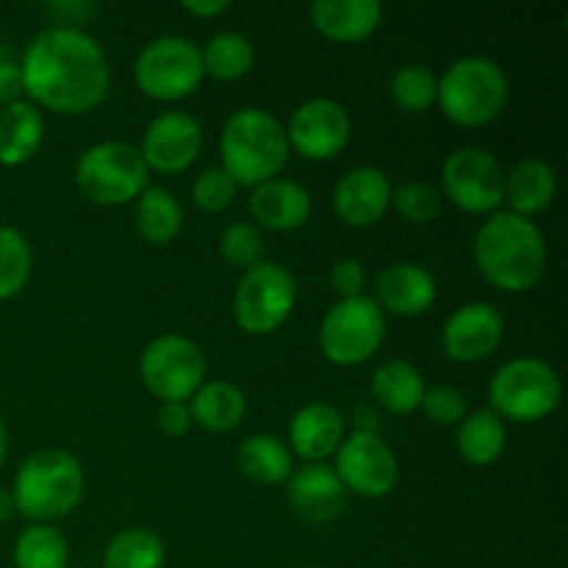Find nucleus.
I'll list each match as a JSON object with an SVG mask.
<instances>
[{
  "mask_svg": "<svg viewBox=\"0 0 568 568\" xmlns=\"http://www.w3.org/2000/svg\"><path fill=\"white\" fill-rule=\"evenodd\" d=\"M20 78L28 103L67 116L98 109L111 89L103 44L75 26L39 31L22 53Z\"/></svg>",
  "mask_w": 568,
  "mask_h": 568,
  "instance_id": "nucleus-1",
  "label": "nucleus"
},
{
  "mask_svg": "<svg viewBox=\"0 0 568 568\" xmlns=\"http://www.w3.org/2000/svg\"><path fill=\"white\" fill-rule=\"evenodd\" d=\"M475 264L499 292H530L547 275V239L532 220L494 211L475 236Z\"/></svg>",
  "mask_w": 568,
  "mask_h": 568,
  "instance_id": "nucleus-2",
  "label": "nucleus"
},
{
  "mask_svg": "<svg viewBox=\"0 0 568 568\" xmlns=\"http://www.w3.org/2000/svg\"><path fill=\"white\" fill-rule=\"evenodd\" d=\"M220 155L222 170L236 181V186H261L272 178H281L286 166V128L272 111L244 105L222 125Z\"/></svg>",
  "mask_w": 568,
  "mask_h": 568,
  "instance_id": "nucleus-3",
  "label": "nucleus"
},
{
  "mask_svg": "<svg viewBox=\"0 0 568 568\" xmlns=\"http://www.w3.org/2000/svg\"><path fill=\"white\" fill-rule=\"evenodd\" d=\"M87 475L81 460L67 449H39L28 455L14 475L17 514L33 525H53L81 505Z\"/></svg>",
  "mask_w": 568,
  "mask_h": 568,
  "instance_id": "nucleus-4",
  "label": "nucleus"
},
{
  "mask_svg": "<svg viewBox=\"0 0 568 568\" xmlns=\"http://www.w3.org/2000/svg\"><path fill=\"white\" fill-rule=\"evenodd\" d=\"M508 75L486 55H464L438 78V109L460 128H483L508 105Z\"/></svg>",
  "mask_w": 568,
  "mask_h": 568,
  "instance_id": "nucleus-5",
  "label": "nucleus"
},
{
  "mask_svg": "<svg viewBox=\"0 0 568 568\" xmlns=\"http://www.w3.org/2000/svg\"><path fill=\"white\" fill-rule=\"evenodd\" d=\"M564 383L555 366L541 358H514L494 372L488 383V408L503 422L536 425L558 410Z\"/></svg>",
  "mask_w": 568,
  "mask_h": 568,
  "instance_id": "nucleus-6",
  "label": "nucleus"
},
{
  "mask_svg": "<svg viewBox=\"0 0 568 568\" xmlns=\"http://www.w3.org/2000/svg\"><path fill=\"white\" fill-rule=\"evenodd\" d=\"M148 172L139 148L125 142H98L78 159L75 186L94 205L116 209L136 200L150 186Z\"/></svg>",
  "mask_w": 568,
  "mask_h": 568,
  "instance_id": "nucleus-7",
  "label": "nucleus"
},
{
  "mask_svg": "<svg viewBox=\"0 0 568 568\" xmlns=\"http://www.w3.org/2000/svg\"><path fill=\"white\" fill-rule=\"evenodd\" d=\"M205 70L200 48L186 37H155L139 50L133 61V81L148 98L172 103L197 92Z\"/></svg>",
  "mask_w": 568,
  "mask_h": 568,
  "instance_id": "nucleus-8",
  "label": "nucleus"
},
{
  "mask_svg": "<svg viewBox=\"0 0 568 568\" xmlns=\"http://www.w3.org/2000/svg\"><path fill=\"white\" fill-rule=\"evenodd\" d=\"M320 349L331 364L361 366L381 349L386 338V314L381 305L364 297L338 300L320 322Z\"/></svg>",
  "mask_w": 568,
  "mask_h": 568,
  "instance_id": "nucleus-9",
  "label": "nucleus"
},
{
  "mask_svg": "<svg viewBox=\"0 0 568 568\" xmlns=\"http://www.w3.org/2000/svg\"><path fill=\"white\" fill-rule=\"evenodd\" d=\"M297 305V281L286 266L261 261L247 270L233 294V320L250 336H270L292 316Z\"/></svg>",
  "mask_w": 568,
  "mask_h": 568,
  "instance_id": "nucleus-10",
  "label": "nucleus"
},
{
  "mask_svg": "<svg viewBox=\"0 0 568 568\" xmlns=\"http://www.w3.org/2000/svg\"><path fill=\"white\" fill-rule=\"evenodd\" d=\"M139 377L161 403H189L205 383L203 349L181 333H164L142 349Z\"/></svg>",
  "mask_w": 568,
  "mask_h": 568,
  "instance_id": "nucleus-11",
  "label": "nucleus"
},
{
  "mask_svg": "<svg viewBox=\"0 0 568 568\" xmlns=\"http://www.w3.org/2000/svg\"><path fill=\"white\" fill-rule=\"evenodd\" d=\"M442 186L466 214H494L505 203V166L491 150L458 148L444 161Z\"/></svg>",
  "mask_w": 568,
  "mask_h": 568,
  "instance_id": "nucleus-12",
  "label": "nucleus"
},
{
  "mask_svg": "<svg viewBox=\"0 0 568 568\" xmlns=\"http://www.w3.org/2000/svg\"><path fill=\"white\" fill-rule=\"evenodd\" d=\"M333 471L347 494L364 499H383L399 480V460L394 449L372 430H355L344 436L336 449Z\"/></svg>",
  "mask_w": 568,
  "mask_h": 568,
  "instance_id": "nucleus-13",
  "label": "nucleus"
},
{
  "mask_svg": "<svg viewBox=\"0 0 568 568\" xmlns=\"http://www.w3.org/2000/svg\"><path fill=\"white\" fill-rule=\"evenodd\" d=\"M353 120L338 100L314 98L297 105L288 120V150H297L308 161H331L347 150Z\"/></svg>",
  "mask_w": 568,
  "mask_h": 568,
  "instance_id": "nucleus-14",
  "label": "nucleus"
},
{
  "mask_svg": "<svg viewBox=\"0 0 568 568\" xmlns=\"http://www.w3.org/2000/svg\"><path fill=\"white\" fill-rule=\"evenodd\" d=\"M203 153V125L189 111H164L144 128L142 155L144 166L161 175L186 172Z\"/></svg>",
  "mask_w": 568,
  "mask_h": 568,
  "instance_id": "nucleus-15",
  "label": "nucleus"
},
{
  "mask_svg": "<svg viewBox=\"0 0 568 568\" xmlns=\"http://www.w3.org/2000/svg\"><path fill=\"white\" fill-rule=\"evenodd\" d=\"M505 336L503 311L486 300L460 305L449 314L442 327V347L449 361L458 364H480L491 358Z\"/></svg>",
  "mask_w": 568,
  "mask_h": 568,
  "instance_id": "nucleus-16",
  "label": "nucleus"
},
{
  "mask_svg": "<svg viewBox=\"0 0 568 568\" xmlns=\"http://www.w3.org/2000/svg\"><path fill=\"white\" fill-rule=\"evenodd\" d=\"M392 209V181L377 166H355L333 189V211L349 227H372Z\"/></svg>",
  "mask_w": 568,
  "mask_h": 568,
  "instance_id": "nucleus-17",
  "label": "nucleus"
},
{
  "mask_svg": "<svg viewBox=\"0 0 568 568\" xmlns=\"http://www.w3.org/2000/svg\"><path fill=\"white\" fill-rule=\"evenodd\" d=\"M286 494L294 514L308 521V525L336 521L347 508L349 497L333 466L327 464H305L303 469L292 471Z\"/></svg>",
  "mask_w": 568,
  "mask_h": 568,
  "instance_id": "nucleus-18",
  "label": "nucleus"
},
{
  "mask_svg": "<svg viewBox=\"0 0 568 568\" xmlns=\"http://www.w3.org/2000/svg\"><path fill=\"white\" fill-rule=\"evenodd\" d=\"M438 283L433 272L422 264L399 261L386 266L375 281V303L383 314L422 316L436 305Z\"/></svg>",
  "mask_w": 568,
  "mask_h": 568,
  "instance_id": "nucleus-19",
  "label": "nucleus"
},
{
  "mask_svg": "<svg viewBox=\"0 0 568 568\" xmlns=\"http://www.w3.org/2000/svg\"><path fill=\"white\" fill-rule=\"evenodd\" d=\"M347 436V425L336 405L308 403L288 422V449L305 464H325Z\"/></svg>",
  "mask_w": 568,
  "mask_h": 568,
  "instance_id": "nucleus-20",
  "label": "nucleus"
},
{
  "mask_svg": "<svg viewBox=\"0 0 568 568\" xmlns=\"http://www.w3.org/2000/svg\"><path fill=\"white\" fill-rule=\"evenodd\" d=\"M250 214L258 222L255 227H266L275 233H288L303 227L311 220L314 200L311 192L288 178H272L250 192Z\"/></svg>",
  "mask_w": 568,
  "mask_h": 568,
  "instance_id": "nucleus-21",
  "label": "nucleus"
},
{
  "mask_svg": "<svg viewBox=\"0 0 568 568\" xmlns=\"http://www.w3.org/2000/svg\"><path fill=\"white\" fill-rule=\"evenodd\" d=\"M311 26L331 42L355 44L369 39L383 22L381 0H314Z\"/></svg>",
  "mask_w": 568,
  "mask_h": 568,
  "instance_id": "nucleus-22",
  "label": "nucleus"
},
{
  "mask_svg": "<svg viewBox=\"0 0 568 568\" xmlns=\"http://www.w3.org/2000/svg\"><path fill=\"white\" fill-rule=\"evenodd\" d=\"M555 194H558V175L547 161L525 159L505 172V203L510 214L532 220L552 205Z\"/></svg>",
  "mask_w": 568,
  "mask_h": 568,
  "instance_id": "nucleus-23",
  "label": "nucleus"
},
{
  "mask_svg": "<svg viewBox=\"0 0 568 568\" xmlns=\"http://www.w3.org/2000/svg\"><path fill=\"white\" fill-rule=\"evenodd\" d=\"M44 139L42 111L28 100L0 109V164L22 166L39 153Z\"/></svg>",
  "mask_w": 568,
  "mask_h": 568,
  "instance_id": "nucleus-24",
  "label": "nucleus"
},
{
  "mask_svg": "<svg viewBox=\"0 0 568 568\" xmlns=\"http://www.w3.org/2000/svg\"><path fill=\"white\" fill-rule=\"evenodd\" d=\"M189 414L205 433H231L244 422L247 397L231 381H205L189 399Z\"/></svg>",
  "mask_w": 568,
  "mask_h": 568,
  "instance_id": "nucleus-25",
  "label": "nucleus"
},
{
  "mask_svg": "<svg viewBox=\"0 0 568 568\" xmlns=\"http://www.w3.org/2000/svg\"><path fill=\"white\" fill-rule=\"evenodd\" d=\"M427 386L422 372L403 358H392L381 364L372 375V397L388 414L408 416L419 410Z\"/></svg>",
  "mask_w": 568,
  "mask_h": 568,
  "instance_id": "nucleus-26",
  "label": "nucleus"
},
{
  "mask_svg": "<svg viewBox=\"0 0 568 568\" xmlns=\"http://www.w3.org/2000/svg\"><path fill=\"white\" fill-rule=\"evenodd\" d=\"M236 466L247 480L258 486H281L292 477V449L272 433H255L244 438L236 453Z\"/></svg>",
  "mask_w": 568,
  "mask_h": 568,
  "instance_id": "nucleus-27",
  "label": "nucleus"
},
{
  "mask_svg": "<svg viewBox=\"0 0 568 568\" xmlns=\"http://www.w3.org/2000/svg\"><path fill=\"white\" fill-rule=\"evenodd\" d=\"M508 427L491 408H477L458 425V455L469 466H491L503 458Z\"/></svg>",
  "mask_w": 568,
  "mask_h": 568,
  "instance_id": "nucleus-28",
  "label": "nucleus"
},
{
  "mask_svg": "<svg viewBox=\"0 0 568 568\" xmlns=\"http://www.w3.org/2000/svg\"><path fill=\"white\" fill-rule=\"evenodd\" d=\"M133 225L148 244H170L183 227L181 200L164 186H148L136 197Z\"/></svg>",
  "mask_w": 568,
  "mask_h": 568,
  "instance_id": "nucleus-29",
  "label": "nucleus"
},
{
  "mask_svg": "<svg viewBox=\"0 0 568 568\" xmlns=\"http://www.w3.org/2000/svg\"><path fill=\"white\" fill-rule=\"evenodd\" d=\"M200 59H203L205 75L216 78V81H239L253 72L258 53H255L250 37L239 31H222L200 48Z\"/></svg>",
  "mask_w": 568,
  "mask_h": 568,
  "instance_id": "nucleus-30",
  "label": "nucleus"
},
{
  "mask_svg": "<svg viewBox=\"0 0 568 568\" xmlns=\"http://www.w3.org/2000/svg\"><path fill=\"white\" fill-rule=\"evenodd\" d=\"M164 541L148 527H128L116 532L103 552L105 568H164Z\"/></svg>",
  "mask_w": 568,
  "mask_h": 568,
  "instance_id": "nucleus-31",
  "label": "nucleus"
},
{
  "mask_svg": "<svg viewBox=\"0 0 568 568\" xmlns=\"http://www.w3.org/2000/svg\"><path fill=\"white\" fill-rule=\"evenodd\" d=\"M67 560H70V544L53 525H31L17 536V568H67Z\"/></svg>",
  "mask_w": 568,
  "mask_h": 568,
  "instance_id": "nucleus-32",
  "label": "nucleus"
},
{
  "mask_svg": "<svg viewBox=\"0 0 568 568\" xmlns=\"http://www.w3.org/2000/svg\"><path fill=\"white\" fill-rule=\"evenodd\" d=\"M33 270V250L20 231L0 225V303L26 288Z\"/></svg>",
  "mask_w": 568,
  "mask_h": 568,
  "instance_id": "nucleus-33",
  "label": "nucleus"
},
{
  "mask_svg": "<svg viewBox=\"0 0 568 568\" xmlns=\"http://www.w3.org/2000/svg\"><path fill=\"white\" fill-rule=\"evenodd\" d=\"M388 94L403 111L422 114V111L436 105L438 78L425 64H403L397 67V72L388 81Z\"/></svg>",
  "mask_w": 568,
  "mask_h": 568,
  "instance_id": "nucleus-34",
  "label": "nucleus"
},
{
  "mask_svg": "<svg viewBox=\"0 0 568 568\" xmlns=\"http://www.w3.org/2000/svg\"><path fill=\"white\" fill-rule=\"evenodd\" d=\"M220 253L233 270H253V266H258L264 261V233L253 222H231L220 236Z\"/></svg>",
  "mask_w": 568,
  "mask_h": 568,
  "instance_id": "nucleus-35",
  "label": "nucleus"
},
{
  "mask_svg": "<svg viewBox=\"0 0 568 568\" xmlns=\"http://www.w3.org/2000/svg\"><path fill=\"white\" fill-rule=\"evenodd\" d=\"M392 209L410 225H427L442 214V194L425 181H408L392 189Z\"/></svg>",
  "mask_w": 568,
  "mask_h": 568,
  "instance_id": "nucleus-36",
  "label": "nucleus"
},
{
  "mask_svg": "<svg viewBox=\"0 0 568 568\" xmlns=\"http://www.w3.org/2000/svg\"><path fill=\"white\" fill-rule=\"evenodd\" d=\"M236 181L222 166H209L192 183V200L205 214H220L236 197Z\"/></svg>",
  "mask_w": 568,
  "mask_h": 568,
  "instance_id": "nucleus-37",
  "label": "nucleus"
},
{
  "mask_svg": "<svg viewBox=\"0 0 568 568\" xmlns=\"http://www.w3.org/2000/svg\"><path fill=\"white\" fill-rule=\"evenodd\" d=\"M419 410H425L427 419L438 427H458L464 416L469 414L466 394L455 386H433L422 397Z\"/></svg>",
  "mask_w": 568,
  "mask_h": 568,
  "instance_id": "nucleus-38",
  "label": "nucleus"
},
{
  "mask_svg": "<svg viewBox=\"0 0 568 568\" xmlns=\"http://www.w3.org/2000/svg\"><path fill=\"white\" fill-rule=\"evenodd\" d=\"M331 283L342 300L364 297L366 294V270L358 258H342L333 264Z\"/></svg>",
  "mask_w": 568,
  "mask_h": 568,
  "instance_id": "nucleus-39",
  "label": "nucleus"
},
{
  "mask_svg": "<svg viewBox=\"0 0 568 568\" xmlns=\"http://www.w3.org/2000/svg\"><path fill=\"white\" fill-rule=\"evenodd\" d=\"M155 425L164 436L183 438L192 430V414H189V403H161L159 414H155Z\"/></svg>",
  "mask_w": 568,
  "mask_h": 568,
  "instance_id": "nucleus-40",
  "label": "nucleus"
},
{
  "mask_svg": "<svg viewBox=\"0 0 568 568\" xmlns=\"http://www.w3.org/2000/svg\"><path fill=\"white\" fill-rule=\"evenodd\" d=\"M22 94L20 64L9 59H0V109L9 103H17Z\"/></svg>",
  "mask_w": 568,
  "mask_h": 568,
  "instance_id": "nucleus-41",
  "label": "nucleus"
},
{
  "mask_svg": "<svg viewBox=\"0 0 568 568\" xmlns=\"http://www.w3.org/2000/svg\"><path fill=\"white\" fill-rule=\"evenodd\" d=\"M231 0H183L181 9L186 11V14L200 17V20H214V17L231 11Z\"/></svg>",
  "mask_w": 568,
  "mask_h": 568,
  "instance_id": "nucleus-42",
  "label": "nucleus"
},
{
  "mask_svg": "<svg viewBox=\"0 0 568 568\" xmlns=\"http://www.w3.org/2000/svg\"><path fill=\"white\" fill-rule=\"evenodd\" d=\"M14 514H17L14 497H11L9 488H0V525H3V521H9Z\"/></svg>",
  "mask_w": 568,
  "mask_h": 568,
  "instance_id": "nucleus-43",
  "label": "nucleus"
},
{
  "mask_svg": "<svg viewBox=\"0 0 568 568\" xmlns=\"http://www.w3.org/2000/svg\"><path fill=\"white\" fill-rule=\"evenodd\" d=\"M6 455H9V433H6L3 419H0V466H3Z\"/></svg>",
  "mask_w": 568,
  "mask_h": 568,
  "instance_id": "nucleus-44",
  "label": "nucleus"
}]
</instances>
